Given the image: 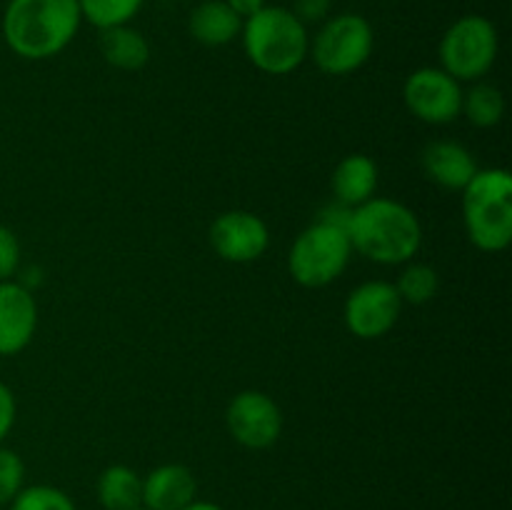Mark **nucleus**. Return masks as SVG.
Listing matches in <instances>:
<instances>
[{"instance_id":"1","label":"nucleus","mask_w":512,"mask_h":510,"mask_svg":"<svg viewBox=\"0 0 512 510\" xmlns=\"http://www.w3.org/2000/svg\"><path fill=\"white\" fill-rule=\"evenodd\" d=\"M80 23L78 0H8L0 28L18 58L48 60L73 43Z\"/></svg>"},{"instance_id":"2","label":"nucleus","mask_w":512,"mask_h":510,"mask_svg":"<svg viewBox=\"0 0 512 510\" xmlns=\"http://www.w3.org/2000/svg\"><path fill=\"white\" fill-rule=\"evenodd\" d=\"M348 238L355 253L380 265H403L423 245V225L408 205L390 198H370L353 208Z\"/></svg>"},{"instance_id":"3","label":"nucleus","mask_w":512,"mask_h":510,"mask_svg":"<svg viewBox=\"0 0 512 510\" xmlns=\"http://www.w3.org/2000/svg\"><path fill=\"white\" fill-rule=\"evenodd\" d=\"M243 50L250 63L268 75H288L310 53L308 28L283 5H265L243 20Z\"/></svg>"},{"instance_id":"4","label":"nucleus","mask_w":512,"mask_h":510,"mask_svg":"<svg viewBox=\"0 0 512 510\" xmlns=\"http://www.w3.org/2000/svg\"><path fill=\"white\" fill-rule=\"evenodd\" d=\"M463 223L470 243L485 253H500L512 243V175L485 168L463 188Z\"/></svg>"},{"instance_id":"5","label":"nucleus","mask_w":512,"mask_h":510,"mask_svg":"<svg viewBox=\"0 0 512 510\" xmlns=\"http://www.w3.org/2000/svg\"><path fill=\"white\" fill-rule=\"evenodd\" d=\"M500 38L493 20L485 15H463L440 38V65L458 83L485 78L498 60Z\"/></svg>"},{"instance_id":"6","label":"nucleus","mask_w":512,"mask_h":510,"mask_svg":"<svg viewBox=\"0 0 512 510\" xmlns=\"http://www.w3.org/2000/svg\"><path fill=\"white\" fill-rule=\"evenodd\" d=\"M353 245L345 230L315 220L295 238L288 255V270L303 288H325L345 273Z\"/></svg>"},{"instance_id":"7","label":"nucleus","mask_w":512,"mask_h":510,"mask_svg":"<svg viewBox=\"0 0 512 510\" xmlns=\"http://www.w3.org/2000/svg\"><path fill=\"white\" fill-rule=\"evenodd\" d=\"M373 45V25L365 15L340 13L320 23L308 55L325 75H350L368 63Z\"/></svg>"},{"instance_id":"8","label":"nucleus","mask_w":512,"mask_h":510,"mask_svg":"<svg viewBox=\"0 0 512 510\" xmlns=\"http://www.w3.org/2000/svg\"><path fill=\"white\" fill-rule=\"evenodd\" d=\"M405 108L428 125H448L463 113V88L443 68H418L405 78Z\"/></svg>"},{"instance_id":"9","label":"nucleus","mask_w":512,"mask_h":510,"mask_svg":"<svg viewBox=\"0 0 512 510\" xmlns=\"http://www.w3.org/2000/svg\"><path fill=\"white\" fill-rule=\"evenodd\" d=\"M403 313V300L388 280L360 283L343 308L345 328L360 340H378L395 328Z\"/></svg>"},{"instance_id":"10","label":"nucleus","mask_w":512,"mask_h":510,"mask_svg":"<svg viewBox=\"0 0 512 510\" xmlns=\"http://www.w3.org/2000/svg\"><path fill=\"white\" fill-rule=\"evenodd\" d=\"M225 425L235 443L248 450H265L278 443L283 433V410L260 390H243L230 400Z\"/></svg>"},{"instance_id":"11","label":"nucleus","mask_w":512,"mask_h":510,"mask_svg":"<svg viewBox=\"0 0 512 510\" xmlns=\"http://www.w3.org/2000/svg\"><path fill=\"white\" fill-rule=\"evenodd\" d=\"M210 245L228 263H253L268 250L270 230L250 210H228L210 225Z\"/></svg>"},{"instance_id":"12","label":"nucleus","mask_w":512,"mask_h":510,"mask_svg":"<svg viewBox=\"0 0 512 510\" xmlns=\"http://www.w3.org/2000/svg\"><path fill=\"white\" fill-rule=\"evenodd\" d=\"M38 330L33 290L18 280H0V358L23 353Z\"/></svg>"},{"instance_id":"13","label":"nucleus","mask_w":512,"mask_h":510,"mask_svg":"<svg viewBox=\"0 0 512 510\" xmlns=\"http://www.w3.org/2000/svg\"><path fill=\"white\" fill-rule=\"evenodd\" d=\"M198 495V480L188 465L165 463L143 478L145 510H183Z\"/></svg>"},{"instance_id":"14","label":"nucleus","mask_w":512,"mask_h":510,"mask_svg":"<svg viewBox=\"0 0 512 510\" xmlns=\"http://www.w3.org/2000/svg\"><path fill=\"white\" fill-rule=\"evenodd\" d=\"M420 165L435 185L445 190H460V193L480 170L473 153L455 140H433L425 145Z\"/></svg>"},{"instance_id":"15","label":"nucleus","mask_w":512,"mask_h":510,"mask_svg":"<svg viewBox=\"0 0 512 510\" xmlns=\"http://www.w3.org/2000/svg\"><path fill=\"white\" fill-rule=\"evenodd\" d=\"M188 30L193 40H198L205 48H223L240 38L243 18L225 0H203L190 13Z\"/></svg>"},{"instance_id":"16","label":"nucleus","mask_w":512,"mask_h":510,"mask_svg":"<svg viewBox=\"0 0 512 510\" xmlns=\"http://www.w3.org/2000/svg\"><path fill=\"white\" fill-rule=\"evenodd\" d=\"M333 195L338 203L348 205V208H358V205L368 203L375 198L378 190V165L373 158L363 153L345 155L333 170Z\"/></svg>"},{"instance_id":"17","label":"nucleus","mask_w":512,"mask_h":510,"mask_svg":"<svg viewBox=\"0 0 512 510\" xmlns=\"http://www.w3.org/2000/svg\"><path fill=\"white\" fill-rule=\"evenodd\" d=\"M100 55L118 70H143L150 60V43L133 25L100 30Z\"/></svg>"},{"instance_id":"18","label":"nucleus","mask_w":512,"mask_h":510,"mask_svg":"<svg viewBox=\"0 0 512 510\" xmlns=\"http://www.w3.org/2000/svg\"><path fill=\"white\" fill-rule=\"evenodd\" d=\"M98 500L105 510H138L143 508V478L128 465H108L100 473Z\"/></svg>"},{"instance_id":"19","label":"nucleus","mask_w":512,"mask_h":510,"mask_svg":"<svg viewBox=\"0 0 512 510\" xmlns=\"http://www.w3.org/2000/svg\"><path fill=\"white\" fill-rule=\"evenodd\" d=\"M463 115L478 128H493L505 115V98L500 88L490 83H475L463 93Z\"/></svg>"},{"instance_id":"20","label":"nucleus","mask_w":512,"mask_h":510,"mask_svg":"<svg viewBox=\"0 0 512 510\" xmlns=\"http://www.w3.org/2000/svg\"><path fill=\"white\" fill-rule=\"evenodd\" d=\"M398 290L403 305H425L438 295L440 278L438 270L428 263H413L410 260L403 268V273L398 275V283H393Z\"/></svg>"},{"instance_id":"21","label":"nucleus","mask_w":512,"mask_h":510,"mask_svg":"<svg viewBox=\"0 0 512 510\" xmlns=\"http://www.w3.org/2000/svg\"><path fill=\"white\" fill-rule=\"evenodd\" d=\"M145 0H78L80 15L85 23L98 30L130 25V20L140 13Z\"/></svg>"},{"instance_id":"22","label":"nucleus","mask_w":512,"mask_h":510,"mask_svg":"<svg viewBox=\"0 0 512 510\" xmlns=\"http://www.w3.org/2000/svg\"><path fill=\"white\" fill-rule=\"evenodd\" d=\"M10 510H75L73 498L55 485H23L10 500Z\"/></svg>"},{"instance_id":"23","label":"nucleus","mask_w":512,"mask_h":510,"mask_svg":"<svg viewBox=\"0 0 512 510\" xmlns=\"http://www.w3.org/2000/svg\"><path fill=\"white\" fill-rule=\"evenodd\" d=\"M25 463L15 450L0 445V508L10 505V500L23 490Z\"/></svg>"},{"instance_id":"24","label":"nucleus","mask_w":512,"mask_h":510,"mask_svg":"<svg viewBox=\"0 0 512 510\" xmlns=\"http://www.w3.org/2000/svg\"><path fill=\"white\" fill-rule=\"evenodd\" d=\"M20 268V240L8 225L0 223V280H13Z\"/></svg>"},{"instance_id":"25","label":"nucleus","mask_w":512,"mask_h":510,"mask_svg":"<svg viewBox=\"0 0 512 510\" xmlns=\"http://www.w3.org/2000/svg\"><path fill=\"white\" fill-rule=\"evenodd\" d=\"M330 8H333V0H293L290 13L308 28V25L325 23L330 18Z\"/></svg>"},{"instance_id":"26","label":"nucleus","mask_w":512,"mask_h":510,"mask_svg":"<svg viewBox=\"0 0 512 510\" xmlns=\"http://www.w3.org/2000/svg\"><path fill=\"white\" fill-rule=\"evenodd\" d=\"M15 415H18V403H15L13 390L5 383H0V445H3V440L13 430Z\"/></svg>"},{"instance_id":"27","label":"nucleus","mask_w":512,"mask_h":510,"mask_svg":"<svg viewBox=\"0 0 512 510\" xmlns=\"http://www.w3.org/2000/svg\"><path fill=\"white\" fill-rule=\"evenodd\" d=\"M350 218H353V208H348V205H343V203H338V200H335V203L325 205V208L320 210L318 220H320V223L333 225V228L345 230V233H348Z\"/></svg>"},{"instance_id":"28","label":"nucleus","mask_w":512,"mask_h":510,"mask_svg":"<svg viewBox=\"0 0 512 510\" xmlns=\"http://www.w3.org/2000/svg\"><path fill=\"white\" fill-rule=\"evenodd\" d=\"M225 3H228L243 20L250 18V15H255L258 10H263L265 5H268L265 0H225Z\"/></svg>"},{"instance_id":"29","label":"nucleus","mask_w":512,"mask_h":510,"mask_svg":"<svg viewBox=\"0 0 512 510\" xmlns=\"http://www.w3.org/2000/svg\"><path fill=\"white\" fill-rule=\"evenodd\" d=\"M183 510H225V508H220L218 503H210V500H198V498H195L193 503L185 505Z\"/></svg>"},{"instance_id":"30","label":"nucleus","mask_w":512,"mask_h":510,"mask_svg":"<svg viewBox=\"0 0 512 510\" xmlns=\"http://www.w3.org/2000/svg\"><path fill=\"white\" fill-rule=\"evenodd\" d=\"M138 510H145V508H138Z\"/></svg>"}]
</instances>
